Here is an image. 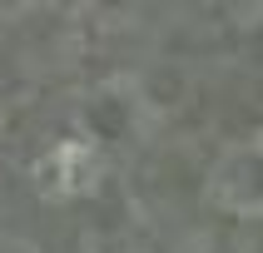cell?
<instances>
[{
    "instance_id": "1",
    "label": "cell",
    "mask_w": 263,
    "mask_h": 253,
    "mask_svg": "<svg viewBox=\"0 0 263 253\" xmlns=\"http://www.w3.org/2000/svg\"><path fill=\"white\" fill-rule=\"evenodd\" d=\"M209 199L234 213H263V139L223 154L209 179Z\"/></svg>"
}]
</instances>
